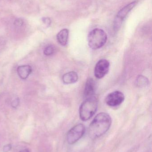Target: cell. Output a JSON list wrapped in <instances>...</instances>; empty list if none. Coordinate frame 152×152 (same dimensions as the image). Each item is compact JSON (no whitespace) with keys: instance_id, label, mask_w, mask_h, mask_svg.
Returning a JSON list of instances; mask_svg holds the SVG:
<instances>
[{"instance_id":"5","label":"cell","mask_w":152,"mask_h":152,"mask_svg":"<svg viewBox=\"0 0 152 152\" xmlns=\"http://www.w3.org/2000/svg\"><path fill=\"white\" fill-rule=\"evenodd\" d=\"M137 2V1H134L126 5L119 11L114 20V28L115 30L117 31L119 29L124 19L127 16L131 10L136 6Z\"/></svg>"},{"instance_id":"16","label":"cell","mask_w":152,"mask_h":152,"mask_svg":"<svg viewBox=\"0 0 152 152\" xmlns=\"http://www.w3.org/2000/svg\"><path fill=\"white\" fill-rule=\"evenodd\" d=\"M42 20L43 22L46 25L48 26L51 25V20L50 18H42Z\"/></svg>"},{"instance_id":"18","label":"cell","mask_w":152,"mask_h":152,"mask_svg":"<svg viewBox=\"0 0 152 152\" xmlns=\"http://www.w3.org/2000/svg\"><path fill=\"white\" fill-rule=\"evenodd\" d=\"M19 152H30L28 149H25V150H22Z\"/></svg>"},{"instance_id":"8","label":"cell","mask_w":152,"mask_h":152,"mask_svg":"<svg viewBox=\"0 0 152 152\" xmlns=\"http://www.w3.org/2000/svg\"><path fill=\"white\" fill-rule=\"evenodd\" d=\"M96 84L94 80L89 78L87 80L84 89V96L86 98L93 96L96 90Z\"/></svg>"},{"instance_id":"14","label":"cell","mask_w":152,"mask_h":152,"mask_svg":"<svg viewBox=\"0 0 152 152\" xmlns=\"http://www.w3.org/2000/svg\"><path fill=\"white\" fill-rule=\"evenodd\" d=\"M19 98H15L14 100H12L11 102V105L13 108H16L18 107V105H19Z\"/></svg>"},{"instance_id":"11","label":"cell","mask_w":152,"mask_h":152,"mask_svg":"<svg viewBox=\"0 0 152 152\" xmlns=\"http://www.w3.org/2000/svg\"><path fill=\"white\" fill-rule=\"evenodd\" d=\"M69 37V30L64 28L61 30L57 35V41L62 46H65L68 44Z\"/></svg>"},{"instance_id":"3","label":"cell","mask_w":152,"mask_h":152,"mask_svg":"<svg viewBox=\"0 0 152 152\" xmlns=\"http://www.w3.org/2000/svg\"><path fill=\"white\" fill-rule=\"evenodd\" d=\"M107 35L105 31L101 28H95L88 34L87 41L89 47L93 50H98L106 43Z\"/></svg>"},{"instance_id":"4","label":"cell","mask_w":152,"mask_h":152,"mask_svg":"<svg viewBox=\"0 0 152 152\" xmlns=\"http://www.w3.org/2000/svg\"><path fill=\"white\" fill-rule=\"evenodd\" d=\"M85 132V127L83 124L76 125L71 129L68 133L67 140L68 143L72 145L76 142L82 138Z\"/></svg>"},{"instance_id":"12","label":"cell","mask_w":152,"mask_h":152,"mask_svg":"<svg viewBox=\"0 0 152 152\" xmlns=\"http://www.w3.org/2000/svg\"><path fill=\"white\" fill-rule=\"evenodd\" d=\"M149 80L145 76H139L137 79L136 85L138 87H145L149 85Z\"/></svg>"},{"instance_id":"13","label":"cell","mask_w":152,"mask_h":152,"mask_svg":"<svg viewBox=\"0 0 152 152\" xmlns=\"http://www.w3.org/2000/svg\"><path fill=\"white\" fill-rule=\"evenodd\" d=\"M55 52V47L53 45H49L45 48L43 53L46 56H49L53 55Z\"/></svg>"},{"instance_id":"10","label":"cell","mask_w":152,"mask_h":152,"mask_svg":"<svg viewBox=\"0 0 152 152\" xmlns=\"http://www.w3.org/2000/svg\"><path fill=\"white\" fill-rule=\"evenodd\" d=\"M32 68L28 65L19 66L17 69V72L20 77L22 79H26L31 74Z\"/></svg>"},{"instance_id":"9","label":"cell","mask_w":152,"mask_h":152,"mask_svg":"<svg viewBox=\"0 0 152 152\" xmlns=\"http://www.w3.org/2000/svg\"><path fill=\"white\" fill-rule=\"evenodd\" d=\"M78 79V75L74 71H71L66 73L63 75L62 78L63 83L67 85L74 84L76 82Z\"/></svg>"},{"instance_id":"6","label":"cell","mask_w":152,"mask_h":152,"mask_svg":"<svg viewBox=\"0 0 152 152\" xmlns=\"http://www.w3.org/2000/svg\"><path fill=\"white\" fill-rule=\"evenodd\" d=\"M124 100V94L120 91H115L107 95L105 98V102L111 107H116L121 104Z\"/></svg>"},{"instance_id":"17","label":"cell","mask_w":152,"mask_h":152,"mask_svg":"<svg viewBox=\"0 0 152 152\" xmlns=\"http://www.w3.org/2000/svg\"><path fill=\"white\" fill-rule=\"evenodd\" d=\"M11 149L12 146L10 144L6 145L4 147L3 152H9Z\"/></svg>"},{"instance_id":"1","label":"cell","mask_w":152,"mask_h":152,"mask_svg":"<svg viewBox=\"0 0 152 152\" xmlns=\"http://www.w3.org/2000/svg\"><path fill=\"white\" fill-rule=\"evenodd\" d=\"M112 124V118L106 113L97 114L90 124L88 128L89 136L92 139L100 137L109 129Z\"/></svg>"},{"instance_id":"2","label":"cell","mask_w":152,"mask_h":152,"mask_svg":"<svg viewBox=\"0 0 152 152\" xmlns=\"http://www.w3.org/2000/svg\"><path fill=\"white\" fill-rule=\"evenodd\" d=\"M98 101L95 96L87 97L81 104L79 109V117L83 121L90 119L96 113Z\"/></svg>"},{"instance_id":"15","label":"cell","mask_w":152,"mask_h":152,"mask_svg":"<svg viewBox=\"0 0 152 152\" xmlns=\"http://www.w3.org/2000/svg\"><path fill=\"white\" fill-rule=\"evenodd\" d=\"M14 24L17 26H21L23 24V20L20 18L17 19L14 21Z\"/></svg>"},{"instance_id":"7","label":"cell","mask_w":152,"mask_h":152,"mask_svg":"<svg viewBox=\"0 0 152 152\" xmlns=\"http://www.w3.org/2000/svg\"><path fill=\"white\" fill-rule=\"evenodd\" d=\"M110 63L107 60L102 59L97 62L95 67L94 75L97 79H101L109 72Z\"/></svg>"}]
</instances>
